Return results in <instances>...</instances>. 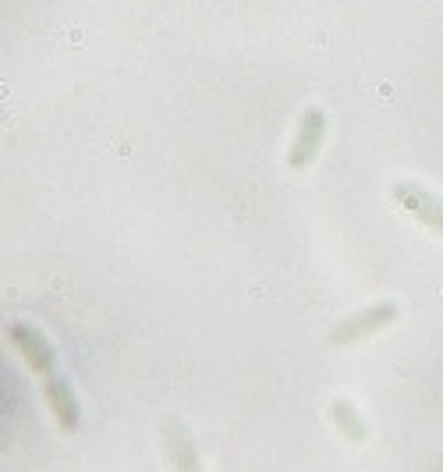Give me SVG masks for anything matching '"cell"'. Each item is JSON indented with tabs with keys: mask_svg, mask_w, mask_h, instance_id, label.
<instances>
[{
	"mask_svg": "<svg viewBox=\"0 0 443 472\" xmlns=\"http://www.w3.org/2000/svg\"><path fill=\"white\" fill-rule=\"evenodd\" d=\"M394 202L405 210V213H412L422 227H430V231H437L443 235V199L440 195H433L430 189H422L419 182H394Z\"/></svg>",
	"mask_w": 443,
	"mask_h": 472,
	"instance_id": "4",
	"label": "cell"
},
{
	"mask_svg": "<svg viewBox=\"0 0 443 472\" xmlns=\"http://www.w3.org/2000/svg\"><path fill=\"white\" fill-rule=\"evenodd\" d=\"M330 416H334V426L341 430V437H345V441H352V444H365L369 426H365V419L358 416V408H354L352 401L337 398V401L330 405Z\"/></svg>",
	"mask_w": 443,
	"mask_h": 472,
	"instance_id": "6",
	"label": "cell"
},
{
	"mask_svg": "<svg viewBox=\"0 0 443 472\" xmlns=\"http://www.w3.org/2000/svg\"><path fill=\"white\" fill-rule=\"evenodd\" d=\"M390 323H397V302H376V305H369V309L348 316V320H341V323L330 330V341L345 348V345L365 341V338L387 330Z\"/></svg>",
	"mask_w": 443,
	"mask_h": 472,
	"instance_id": "3",
	"label": "cell"
},
{
	"mask_svg": "<svg viewBox=\"0 0 443 472\" xmlns=\"http://www.w3.org/2000/svg\"><path fill=\"white\" fill-rule=\"evenodd\" d=\"M323 139H327V110L323 107H309L298 121V132L291 139V150H287V167L291 171H305L312 167V160L319 157L323 150Z\"/></svg>",
	"mask_w": 443,
	"mask_h": 472,
	"instance_id": "2",
	"label": "cell"
},
{
	"mask_svg": "<svg viewBox=\"0 0 443 472\" xmlns=\"http://www.w3.org/2000/svg\"><path fill=\"white\" fill-rule=\"evenodd\" d=\"M167 459L177 472H199V451L181 423H167Z\"/></svg>",
	"mask_w": 443,
	"mask_h": 472,
	"instance_id": "5",
	"label": "cell"
},
{
	"mask_svg": "<svg viewBox=\"0 0 443 472\" xmlns=\"http://www.w3.org/2000/svg\"><path fill=\"white\" fill-rule=\"evenodd\" d=\"M11 345L21 352V359L29 363V370L39 377L43 398H47L57 426L68 430V433H75L82 426V401H79L72 380L57 370V352L47 341V334L39 327H32V323H14L11 327Z\"/></svg>",
	"mask_w": 443,
	"mask_h": 472,
	"instance_id": "1",
	"label": "cell"
}]
</instances>
